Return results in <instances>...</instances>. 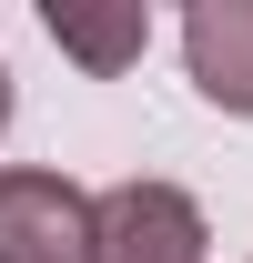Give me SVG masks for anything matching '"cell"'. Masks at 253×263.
I'll return each instance as SVG.
<instances>
[{"instance_id": "obj_1", "label": "cell", "mask_w": 253, "mask_h": 263, "mask_svg": "<svg viewBox=\"0 0 253 263\" xmlns=\"http://www.w3.org/2000/svg\"><path fill=\"white\" fill-rule=\"evenodd\" d=\"M0 263H101V193L61 172H0Z\"/></svg>"}, {"instance_id": "obj_2", "label": "cell", "mask_w": 253, "mask_h": 263, "mask_svg": "<svg viewBox=\"0 0 253 263\" xmlns=\"http://www.w3.org/2000/svg\"><path fill=\"white\" fill-rule=\"evenodd\" d=\"M101 263H203V202L183 182H112L101 193Z\"/></svg>"}, {"instance_id": "obj_3", "label": "cell", "mask_w": 253, "mask_h": 263, "mask_svg": "<svg viewBox=\"0 0 253 263\" xmlns=\"http://www.w3.org/2000/svg\"><path fill=\"white\" fill-rule=\"evenodd\" d=\"M183 61H192V91L203 101L253 111V0H203L183 21Z\"/></svg>"}, {"instance_id": "obj_4", "label": "cell", "mask_w": 253, "mask_h": 263, "mask_svg": "<svg viewBox=\"0 0 253 263\" xmlns=\"http://www.w3.org/2000/svg\"><path fill=\"white\" fill-rule=\"evenodd\" d=\"M51 41L112 81V71H132V61H142V41H152V10H51Z\"/></svg>"}, {"instance_id": "obj_5", "label": "cell", "mask_w": 253, "mask_h": 263, "mask_svg": "<svg viewBox=\"0 0 253 263\" xmlns=\"http://www.w3.org/2000/svg\"><path fill=\"white\" fill-rule=\"evenodd\" d=\"M0 132H10V71H0Z\"/></svg>"}]
</instances>
